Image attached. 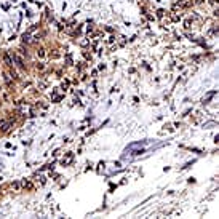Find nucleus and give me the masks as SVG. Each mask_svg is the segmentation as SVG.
<instances>
[{
	"instance_id": "nucleus-3",
	"label": "nucleus",
	"mask_w": 219,
	"mask_h": 219,
	"mask_svg": "<svg viewBox=\"0 0 219 219\" xmlns=\"http://www.w3.org/2000/svg\"><path fill=\"white\" fill-rule=\"evenodd\" d=\"M21 187H24V189H27V190H32L34 189V184L31 182V181H27V179H24L23 182H21Z\"/></svg>"
},
{
	"instance_id": "nucleus-7",
	"label": "nucleus",
	"mask_w": 219,
	"mask_h": 219,
	"mask_svg": "<svg viewBox=\"0 0 219 219\" xmlns=\"http://www.w3.org/2000/svg\"><path fill=\"white\" fill-rule=\"evenodd\" d=\"M37 54H39L40 58H43V56H45V50H43V48H40L39 51H37Z\"/></svg>"
},
{
	"instance_id": "nucleus-4",
	"label": "nucleus",
	"mask_w": 219,
	"mask_h": 219,
	"mask_svg": "<svg viewBox=\"0 0 219 219\" xmlns=\"http://www.w3.org/2000/svg\"><path fill=\"white\" fill-rule=\"evenodd\" d=\"M3 59H5V62H6V66H8V67H11V66H13V59L10 58V56H8L6 53L3 54Z\"/></svg>"
},
{
	"instance_id": "nucleus-2",
	"label": "nucleus",
	"mask_w": 219,
	"mask_h": 219,
	"mask_svg": "<svg viewBox=\"0 0 219 219\" xmlns=\"http://www.w3.org/2000/svg\"><path fill=\"white\" fill-rule=\"evenodd\" d=\"M0 128H2V131H8V130H10L11 128V123L10 122H5V120H0Z\"/></svg>"
},
{
	"instance_id": "nucleus-5",
	"label": "nucleus",
	"mask_w": 219,
	"mask_h": 219,
	"mask_svg": "<svg viewBox=\"0 0 219 219\" xmlns=\"http://www.w3.org/2000/svg\"><path fill=\"white\" fill-rule=\"evenodd\" d=\"M11 189L13 190H19L21 189V182H11Z\"/></svg>"
},
{
	"instance_id": "nucleus-6",
	"label": "nucleus",
	"mask_w": 219,
	"mask_h": 219,
	"mask_svg": "<svg viewBox=\"0 0 219 219\" xmlns=\"http://www.w3.org/2000/svg\"><path fill=\"white\" fill-rule=\"evenodd\" d=\"M23 42H26V43H29V42H31V37H29V32H26V34L23 35Z\"/></svg>"
},
{
	"instance_id": "nucleus-1",
	"label": "nucleus",
	"mask_w": 219,
	"mask_h": 219,
	"mask_svg": "<svg viewBox=\"0 0 219 219\" xmlns=\"http://www.w3.org/2000/svg\"><path fill=\"white\" fill-rule=\"evenodd\" d=\"M13 61L16 62V66L18 67H21V69H24L26 67V64H24V59L21 58L19 54H16V53H13Z\"/></svg>"
}]
</instances>
